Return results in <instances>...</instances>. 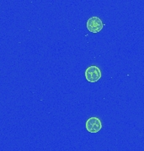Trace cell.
I'll list each match as a JSON object with an SVG mask.
<instances>
[{"label": "cell", "instance_id": "cell-1", "mask_svg": "<svg viewBox=\"0 0 144 151\" xmlns=\"http://www.w3.org/2000/svg\"><path fill=\"white\" fill-rule=\"evenodd\" d=\"M84 76L88 81L96 82L101 78V70L96 65H90L84 71Z\"/></svg>", "mask_w": 144, "mask_h": 151}, {"label": "cell", "instance_id": "cell-2", "mask_svg": "<svg viewBox=\"0 0 144 151\" xmlns=\"http://www.w3.org/2000/svg\"><path fill=\"white\" fill-rule=\"evenodd\" d=\"M103 22L98 17H91L86 23V27L91 33H99L103 29Z\"/></svg>", "mask_w": 144, "mask_h": 151}, {"label": "cell", "instance_id": "cell-3", "mask_svg": "<svg viewBox=\"0 0 144 151\" xmlns=\"http://www.w3.org/2000/svg\"><path fill=\"white\" fill-rule=\"evenodd\" d=\"M86 130L92 134H95L100 132L102 129V123L99 118L92 117L89 118L85 123Z\"/></svg>", "mask_w": 144, "mask_h": 151}]
</instances>
